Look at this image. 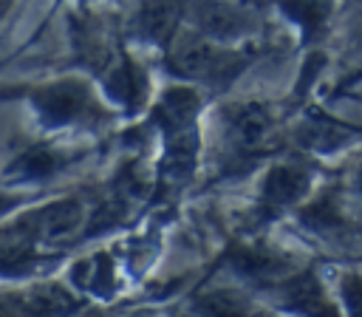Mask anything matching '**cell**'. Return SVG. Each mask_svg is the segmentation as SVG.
Instances as JSON below:
<instances>
[{
    "label": "cell",
    "mask_w": 362,
    "mask_h": 317,
    "mask_svg": "<svg viewBox=\"0 0 362 317\" xmlns=\"http://www.w3.org/2000/svg\"><path fill=\"white\" fill-rule=\"evenodd\" d=\"M170 68L175 74L184 76H195V79H218L226 76L229 71H238L240 59L212 42H204L198 37H184L167 57Z\"/></svg>",
    "instance_id": "obj_1"
},
{
    "label": "cell",
    "mask_w": 362,
    "mask_h": 317,
    "mask_svg": "<svg viewBox=\"0 0 362 317\" xmlns=\"http://www.w3.org/2000/svg\"><path fill=\"white\" fill-rule=\"evenodd\" d=\"M76 309L79 300L57 283L0 294V317H65Z\"/></svg>",
    "instance_id": "obj_2"
},
{
    "label": "cell",
    "mask_w": 362,
    "mask_h": 317,
    "mask_svg": "<svg viewBox=\"0 0 362 317\" xmlns=\"http://www.w3.org/2000/svg\"><path fill=\"white\" fill-rule=\"evenodd\" d=\"M85 221V207L76 201V198H65V201H54V204H45L34 212H28L23 218V226L34 235L37 243H65L71 241L79 226Z\"/></svg>",
    "instance_id": "obj_3"
},
{
    "label": "cell",
    "mask_w": 362,
    "mask_h": 317,
    "mask_svg": "<svg viewBox=\"0 0 362 317\" xmlns=\"http://www.w3.org/2000/svg\"><path fill=\"white\" fill-rule=\"evenodd\" d=\"M34 105L51 125H65L88 116L93 110V96L85 82L79 79H62L34 93Z\"/></svg>",
    "instance_id": "obj_4"
},
{
    "label": "cell",
    "mask_w": 362,
    "mask_h": 317,
    "mask_svg": "<svg viewBox=\"0 0 362 317\" xmlns=\"http://www.w3.org/2000/svg\"><path fill=\"white\" fill-rule=\"evenodd\" d=\"M274 139V119L263 105H240L229 113V142L235 150L252 156L263 153Z\"/></svg>",
    "instance_id": "obj_5"
},
{
    "label": "cell",
    "mask_w": 362,
    "mask_h": 317,
    "mask_svg": "<svg viewBox=\"0 0 362 317\" xmlns=\"http://www.w3.org/2000/svg\"><path fill=\"white\" fill-rule=\"evenodd\" d=\"M280 292H283V306L300 317H339V311L328 300L314 272L291 275L286 283H280Z\"/></svg>",
    "instance_id": "obj_6"
},
{
    "label": "cell",
    "mask_w": 362,
    "mask_h": 317,
    "mask_svg": "<svg viewBox=\"0 0 362 317\" xmlns=\"http://www.w3.org/2000/svg\"><path fill=\"white\" fill-rule=\"evenodd\" d=\"M308 170L303 164H277L269 170L263 190H260V204L266 215H274L294 201H300L308 190Z\"/></svg>",
    "instance_id": "obj_7"
},
{
    "label": "cell",
    "mask_w": 362,
    "mask_h": 317,
    "mask_svg": "<svg viewBox=\"0 0 362 317\" xmlns=\"http://www.w3.org/2000/svg\"><path fill=\"white\" fill-rule=\"evenodd\" d=\"M232 266L235 272H240L243 277L249 280H257V283H274V280H288V269H291V260L277 252V249H269V246H240L232 252Z\"/></svg>",
    "instance_id": "obj_8"
},
{
    "label": "cell",
    "mask_w": 362,
    "mask_h": 317,
    "mask_svg": "<svg viewBox=\"0 0 362 317\" xmlns=\"http://www.w3.org/2000/svg\"><path fill=\"white\" fill-rule=\"evenodd\" d=\"M198 311L204 317H252L255 306L246 294L232 292V289H218V292H206L198 297Z\"/></svg>",
    "instance_id": "obj_9"
},
{
    "label": "cell",
    "mask_w": 362,
    "mask_h": 317,
    "mask_svg": "<svg viewBox=\"0 0 362 317\" xmlns=\"http://www.w3.org/2000/svg\"><path fill=\"white\" fill-rule=\"evenodd\" d=\"M303 224L308 229H317V232H328V229H342L348 224V215L342 209V201L337 198V192H322L317 201H311L305 209H303Z\"/></svg>",
    "instance_id": "obj_10"
},
{
    "label": "cell",
    "mask_w": 362,
    "mask_h": 317,
    "mask_svg": "<svg viewBox=\"0 0 362 317\" xmlns=\"http://www.w3.org/2000/svg\"><path fill=\"white\" fill-rule=\"evenodd\" d=\"M34 246H37V241L23 226V221L0 229V266L3 269H11V266L25 263L34 255Z\"/></svg>",
    "instance_id": "obj_11"
},
{
    "label": "cell",
    "mask_w": 362,
    "mask_h": 317,
    "mask_svg": "<svg viewBox=\"0 0 362 317\" xmlns=\"http://www.w3.org/2000/svg\"><path fill=\"white\" fill-rule=\"evenodd\" d=\"M195 14H198L201 28L215 37H232L243 28V17L232 6H198Z\"/></svg>",
    "instance_id": "obj_12"
},
{
    "label": "cell",
    "mask_w": 362,
    "mask_h": 317,
    "mask_svg": "<svg viewBox=\"0 0 362 317\" xmlns=\"http://www.w3.org/2000/svg\"><path fill=\"white\" fill-rule=\"evenodd\" d=\"M181 14L178 6H144L139 11V25L153 37V40H167L175 28V17Z\"/></svg>",
    "instance_id": "obj_13"
},
{
    "label": "cell",
    "mask_w": 362,
    "mask_h": 317,
    "mask_svg": "<svg viewBox=\"0 0 362 317\" xmlns=\"http://www.w3.org/2000/svg\"><path fill=\"white\" fill-rule=\"evenodd\" d=\"M59 161H62V158L54 156L51 150H45V147H34V150H28L25 156L17 158L14 170L23 173V175H28V178H40V175L54 173V170L59 167Z\"/></svg>",
    "instance_id": "obj_14"
},
{
    "label": "cell",
    "mask_w": 362,
    "mask_h": 317,
    "mask_svg": "<svg viewBox=\"0 0 362 317\" xmlns=\"http://www.w3.org/2000/svg\"><path fill=\"white\" fill-rule=\"evenodd\" d=\"M286 11L288 14H294L297 17V23L305 28V34L311 37L314 31H320L322 28V23H325V14H328V6H314V3H300V6H286Z\"/></svg>",
    "instance_id": "obj_15"
},
{
    "label": "cell",
    "mask_w": 362,
    "mask_h": 317,
    "mask_svg": "<svg viewBox=\"0 0 362 317\" xmlns=\"http://www.w3.org/2000/svg\"><path fill=\"white\" fill-rule=\"evenodd\" d=\"M342 297L351 317H362V275H348L342 280Z\"/></svg>",
    "instance_id": "obj_16"
},
{
    "label": "cell",
    "mask_w": 362,
    "mask_h": 317,
    "mask_svg": "<svg viewBox=\"0 0 362 317\" xmlns=\"http://www.w3.org/2000/svg\"><path fill=\"white\" fill-rule=\"evenodd\" d=\"M359 187H362V167H359Z\"/></svg>",
    "instance_id": "obj_17"
},
{
    "label": "cell",
    "mask_w": 362,
    "mask_h": 317,
    "mask_svg": "<svg viewBox=\"0 0 362 317\" xmlns=\"http://www.w3.org/2000/svg\"><path fill=\"white\" fill-rule=\"evenodd\" d=\"M3 207H6V204H3V198H0V209H3Z\"/></svg>",
    "instance_id": "obj_18"
}]
</instances>
